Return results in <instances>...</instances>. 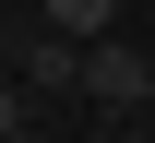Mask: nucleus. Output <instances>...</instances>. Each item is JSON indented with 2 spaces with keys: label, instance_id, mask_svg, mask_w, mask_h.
Returning <instances> with one entry per match:
<instances>
[{
  "label": "nucleus",
  "instance_id": "f257e3e1",
  "mask_svg": "<svg viewBox=\"0 0 155 143\" xmlns=\"http://www.w3.org/2000/svg\"><path fill=\"white\" fill-rule=\"evenodd\" d=\"M72 83H84V96H107V107H131V96H155V60H143V48H119V36H96Z\"/></svg>",
  "mask_w": 155,
  "mask_h": 143
},
{
  "label": "nucleus",
  "instance_id": "f03ea898",
  "mask_svg": "<svg viewBox=\"0 0 155 143\" xmlns=\"http://www.w3.org/2000/svg\"><path fill=\"white\" fill-rule=\"evenodd\" d=\"M48 24H60V36H72V48H96L107 24H119V0H48Z\"/></svg>",
  "mask_w": 155,
  "mask_h": 143
},
{
  "label": "nucleus",
  "instance_id": "7ed1b4c3",
  "mask_svg": "<svg viewBox=\"0 0 155 143\" xmlns=\"http://www.w3.org/2000/svg\"><path fill=\"white\" fill-rule=\"evenodd\" d=\"M0 143H12V96H0Z\"/></svg>",
  "mask_w": 155,
  "mask_h": 143
}]
</instances>
